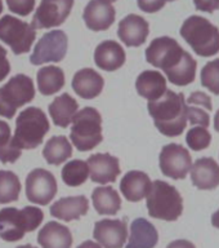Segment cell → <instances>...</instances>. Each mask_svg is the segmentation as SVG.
Here are the masks:
<instances>
[{"label": "cell", "instance_id": "cell-37", "mask_svg": "<svg viewBox=\"0 0 219 248\" xmlns=\"http://www.w3.org/2000/svg\"><path fill=\"white\" fill-rule=\"evenodd\" d=\"M187 105H196V106H201V108H206L208 111H212V101L208 94H205L204 92H193L190 98L187 100Z\"/></svg>", "mask_w": 219, "mask_h": 248}, {"label": "cell", "instance_id": "cell-42", "mask_svg": "<svg viewBox=\"0 0 219 248\" xmlns=\"http://www.w3.org/2000/svg\"><path fill=\"white\" fill-rule=\"evenodd\" d=\"M77 248H102L98 243L93 242V240H85L84 243H81Z\"/></svg>", "mask_w": 219, "mask_h": 248}, {"label": "cell", "instance_id": "cell-46", "mask_svg": "<svg viewBox=\"0 0 219 248\" xmlns=\"http://www.w3.org/2000/svg\"><path fill=\"white\" fill-rule=\"evenodd\" d=\"M1 12H3V3H1V0H0V15H1Z\"/></svg>", "mask_w": 219, "mask_h": 248}, {"label": "cell", "instance_id": "cell-41", "mask_svg": "<svg viewBox=\"0 0 219 248\" xmlns=\"http://www.w3.org/2000/svg\"><path fill=\"white\" fill-rule=\"evenodd\" d=\"M166 248H196L195 247V244L192 242H190V240L186 239H177L172 242V243L168 244V247Z\"/></svg>", "mask_w": 219, "mask_h": 248}, {"label": "cell", "instance_id": "cell-15", "mask_svg": "<svg viewBox=\"0 0 219 248\" xmlns=\"http://www.w3.org/2000/svg\"><path fill=\"white\" fill-rule=\"evenodd\" d=\"M87 164H88L90 180L101 185L115 182L121 172L119 159L110 154L98 153V154L90 155L87 160Z\"/></svg>", "mask_w": 219, "mask_h": 248}, {"label": "cell", "instance_id": "cell-26", "mask_svg": "<svg viewBox=\"0 0 219 248\" xmlns=\"http://www.w3.org/2000/svg\"><path fill=\"white\" fill-rule=\"evenodd\" d=\"M77 108L79 104L76 100L70 96L69 93H62L61 96L56 97L53 102L49 105L48 111L57 127L67 128L77 112Z\"/></svg>", "mask_w": 219, "mask_h": 248}, {"label": "cell", "instance_id": "cell-1", "mask_svg": "<svg viewBox=\"0 0 219 248\" xmlns=\"http://www.w3.org/2000/svg\"><path fill=\"white\" fill-rule=\"evenodd\" d=\"M146 60L166 74L174 85L191 84L196 78L197 62L182 48L175 39L160 36L154 39L146 49Z\"/></svg>", "mask_w": 219, "mask_h": 248}, {"label": "cell", "instance_id": "cell-33", "mask_svg": "<svg viewBox=\"0 0 219 248\" xmlns=\"http://www.w3.org/2000/svg\"><path fill=\"white\" fill-rule=\"evenodd\" d=\"M186 142L190 146V149H192L193 151L205 150V149H208L210 142H212V135L209 133L206 128L195 125L187 132Z\"/></svg>", "mask_w": 219, "mask_h": 248}, {"label": "cell", "instance_id": "cell-9", "mask_svg": "<svg viewBox=\"0 0 219 248\" xmlns=\"http://www.w3.org/2000/svg\"><path fill=\"white\" fill-rule=\"evenodd\" d=\"M36 38V31L30 23L5 15L0 19V40L11 46L15 54L30 52Z\"/></svg>", "mask_w": 219, "mask_h": 248}, {"label": "cell", "instance_id": "cell-18", "mask_svg": "<svg viewBox=\"0 0 219 248\" xmlns=\"http://www.w3.org/2000/svg\"><path fill=\"white\" fill-rule=\"evenodd\" d=\"M191 181L200 190H213L219 186V166L213 158H200L191 167Z\"/></svg>", "mask_w": 219, "mask_h": 248}, {"label": "cell", "instance_id": "cell-25", "mask_svg": "<svg viewBox=\"0 0 219 248\" xmlns=\"http://www.w3.org/2000/svg\"><path fill=\"white\" fill-rule=\"evenodd\" d=\"M159 242V232L146 218H135L131 225V236L125 248H154Z\"/></svg>", "mask_w": 219, "mask_h": 248}, {"label": "cell", "instance_id": "cell-34", "mask_svg": "<svg viewBox=\"0 0 219 248\" xmlns=\"http://www.w3.org/2000/svg\"><path fill=\"white\" fill-rule=\"evenodd\" d=\"M201 84L214 94H219V58L208 62L203 67Z\"/></svg>", "mask_w": 219, "mask_h": 248}, {"label": "cell", "instance_id": "cell-23", "mask_svg": "<svg viewBox=\"0 0 219 248\" xmlns=\"http://www.w3.org/2000/svg\"><path fill=\"white\" fill-rule=\"evenodd\" d=\"M38 243L43 248H71L73 234L65 225L57 221H50L40 229Z\"/></svg>", "mask_w": 219, "mask_h": 248}, {"label": "cell", "instance_id": "cell-14", "mask_svg": "<svg viewBox=\"0 0 219 248\" xmlns=\"http://www.w3.org/2000/svg\"><path fill=\"white\" fill-rule=\"evenodd\" d=\"M94 239L103 248H123L128 238L127 218L111 220L103 218L97 221L93 230Z\"/></svg>", "mask_w": 219, "mask_h": 248}, {"label": "cell", "instance_id": "cell-36", "mask_svg": "<svg viewBox=\"0 0 219 248\" xmlns=\"http://www.w3.org/2000/svg\"><path fill=\"white\" fill-rule=\"evenodd\" d=\"M9 11L22 17H26L34 11L35 0H7Z\"/></svg>", "mask_w": 219, "mask_h": 248}, {"label": "cell", "instance_id": "cell-38", "mask_svg": "<svg viewBox=\"0 0 219 248\" xmlns=\"http://www.w3.org/2000/svg\"><path fill=\"white\" fill-rule=\"evenodd\" d=\"M138 8L146 13H155L164 8L165 1L164 0H137Z\"/></svg>", "mask_w": 219, "mask_h": 248}, {"label": "cell", "instance_id": "cell-29", "mask_svg": "<svg viewBox=\"0 0 219 248\" xmlns=\"http://www.w3.org/2000/svg\"><path fill=\"white\" fill-rule=\"evenodd\" d=\"M73 155V146L65 136H53L46 141L43 149V156L46 163L59 166Z\"/></svg>", "mask_w": 219, "mask_h": 248}, {"label": "cell", "instance_id": "cell-4", "mask_svg": "<svg viewBox=\"0 0 219 248\" xmlns=\"http://www.w3.org/2000/svg\"><path fill=\"white\" fill-rule=\"evenodd\" d=\"M181 36L201 57H212L219 52L218 27L204 17H189L182 25Z\"/></svg>", "mask_w": 219, "mask_h": 248}, {"label": "cell", "instance_id": "cell-45", "mask_svg": "<svg viewBox=\"0 0 219 248\" xmlns=\"http://www.w3.org/2000/svg\"><path fill=\"white\" fill-rule=\"evenodd\" d=\"M17 248H36L34 246H31V244H25V246H18Z\"/></svg>", "mask_w": 219, "mask_h": 248}, {"label": "cell", "instance_id": "cell-16", "mask_svg": "<svg viewBox=\"0 0 219 248\" xmlns=\"http://www.w3.org/2000/svg\"><path fill=\"white\" fill-rule=\"evenodd\" d=\"M116 12L111 4L102 0H90L83 13L88 29L93 31L107 30L115 22Z\"/></svg>", "mask_w": 219, "mask_h": 248}, {"label": "cell", "instance_id": "cell-20", "mask_svg": "<svg viewBox=\"0 0 219 248\" xmlns=\"http://www.w3.org/2000/svg\"><path fill=\"white\" fill-rule=\"evenodd\" d=\"M152 186L150 177L142 170H129L120 182V191L129 202H141Z\"/></svg>", "mask_w": 219, "mask_h": 248}, {"label": "cell", "instance_id": "cell-21", "mask_svg": "<svg viewBox=\"0 0 219 248\" xmlns=\"http://www.w3.org/2000/svg\"><path fill=\"white\" fill-rule=\"evenodd\" d=\"M73 89L77 96L84 100H92L94 97L100 96L104 87L103 78L93 69L79 70L73 78Z\"/></svg>", "mask_w": 219, "mask_h": 248}, {"label": "cell", "instance_id": "cell-2", "mask_svg": "<svg viewBox=\"0 0 219 248\" xmlns=\"http://www.w3.org/2000/svg\"><path fill=\"white\" fill-rule=\"evenodd\" d=\"M155 127L166 137L182 135L187 125V104L183 93L166 89L159 100L150 101L147 105Z\"/></svg>", "mask_w": 219, "mask_h": 248}, {"label": "cell", "instance_id": "cell-22", "mask_svg": "<svg viewBox=\"0 0 219 248\" xmlns=\"http://www.w3.org/2000/svg\"><path fill=\"white\" fill-rule=\"evenodd\" d=\"M89 209L88 199L83 195L79 197H66L54 202L50 207V215L58 220L70 222L73 220H79L81 216L87 215Z\"/></svg>", "mask_w": 219, "mask_h": 248}, {"label": "cell", "instance_id": "cell-32", "mask_svg": "<svg viewBox=\"0 0 219 248\" xmlns=\"http://www.w3.org/2000/svg\"><path fill=\"white\" fill-rule=\"evenodd\" d=\"M21 182L18 176L11 170H0V203L7 204L18 201Z\"/></svg>", "mask_w": 219, "mask_h": 248}, {"label": "cell", "instance_id": "cell-39", "mask_svg": "<svg viewBox=\"0 0 219 248\" xmlns=\"http://www.w3.org/2000/svg\"><path fill=\"white\" fill-rule=\"evenodd\" d=\"M197 11L213 13L219 9V0H193Z\"/></svg>", "mask_w": 219, "mask_h": 248}, {"label": "cell", "instance_id": "cell-5", "mask_svg": "<svg viewBox=\"0 0 219 248\" xmlns=\"http://www.w3.org/2000/svg\"><path fill=\"white\" fill-rule=\"evenodd\" d=\"M148 215L164 221H177L183 212V199L174 186L161 180L152 182L147 195Z\"/></svg>", "mask_w": 219, "mask_h": 248}, {"label": "cell", "instance_id": "cell-31", "mask_svg": "<svg viewBox=\"0 0 219 248\" xmlns=\"http://www.w3.org/2000/svg\"><path fill=\"white\" fill-rule=\"evenodd\" d=\"M89 176L88 164L80 159H73L71 162L66 163L62 168L61 177L62 181L67 186L75 187V186L83 185Z\"/></svg>", "mask_w": 219, "mask_h": 248}, {"label": "cell", "instance_id": "cell-19", "mask_svg": "<svg viewBox=\"0 0 219 248\" xmlns=\"http://www.w3.org/2000/svg\"><path fill=\"white\" fill-rule=\"evenodd\" d=\"M125 50L119 43L106 40L98 44L94 52V62L101 70L115 71L125 63Z\"/></svg>", "mask_w": 219, "mask_h": 248}, {"label": "cell", "instance_id": "cell-40", "mask_svg": "<svg viewBox=\"0 0 219 248\" xmlns=\"http://www.w3.org/2000/svg\"><path fill=\"white\" fill-rule=\"evenodd\" d=\"M11 73V63L7 58V50L0 46V81L4 80Z\"/></svg>", "mask_w": 219, "mask_h": 248}, {"label": "cell", "instance_id": "cell-3", "mask_svg": "<svg viewBox=\"0 0 219 248\" xmlns=\"http://www.w3.org/2000/svg\"><path fill=\"white\" fill-rule=\"evenodd\" d=\"M44 213L39 207L27 205L22 209L5 207L0 211V238L5 242H17L26 232H31L42 225Z\"/></svg>", "mask_w": 219, "mask_h": 248}, {"label": "cell", "instance_id": "cell-12", "mask_svg": "<svg viewBox=\"0 0 219 248\" xmlns=\"http://www.w3.org/2000/svg\"><path fill=\"white\" fill-rule=\"evenodd\" d=\"M57 194V181L49 170L36 168L26 177L27 199L39 205H48Z\"/></svg>", "mask_w": 219, "mask_h": 248}, {"label": "cell", "instance_id": "cell-47", "mask_svg": "<svg viewBox=\"0 0 219 248\" xmlns=\"http://www.w3.org/2000/svg\"><path fill=\"white\" fill-rule=\"evenodd\" d=\"M102 1H107V3H114L116 0H102Z\"/></svg>", "mask_w": 219, "mask_h": 248}, {"label": "cell", "instance_id": "cell-6", "mask_svg": "<svg viewBox=\"0 0 219 248\" xmlns=\"http://www.w3.org/2000/svg\"><path fill=\"white\" fill-rule=\"evenodd\" d=\"M49 120L42 108L31 106L19 112L18 118L15 120L13 139L21 150L36 149L43 143V140L49 132Z\"/></svg>", "mask_w": 219, "mask_h": 248}, {"label": "cell", "instance_id": "cell-44", "mask_svg": "<svg viewBox=\"0 0 219 248\" xmlns=\"http://www.w3.org/2000/svg\"><path fill=\"white\" fill-rule=\"evenodd\" d=\"M214 129L219 133V110L217 111L216 116H214Z\"/></svg>", "mask_w": 219, "mask_h": 248}, {"label": "cell", "instance_id": "cell-28", "mask_svg": "<svg viewBox=\"0 0 219 248\" xmlns=\"http://www.w3.org/2000/svg\"><path fill=\"white\" fill-rule=\"evenodd\" d=\"M38 88L44 96L59 92L65 85V74L58 66H45L38 71Z\"/></svg>", "mask_w": 219, "mask_h": 248}, {"label": "cell", "instance_id": "cell-30", "mask_svg": "<svg viewBox=\"0 0 219 248\" xmlns=\"http://www.w3.org/2000/svg\"><path fill=\"white\" fill-rule=\"evenodd\" d=\"M21 156V149L12 137L9 124L0 120V162L7 163L17 162Z\"/></svg>", "mask_w": 219, "mask_h": 248}, {"label": "cell", "instance_id": "cell-35", "mask_svg": "<svg viewBox=\"0 0 219 248\" xmlns=\"http://www.w3.org/2000/svg\"><path fill=\"white\" fill-rule=\"evenodd\" d=\"M187 122L192 125L208 128L210 125V116L201 106L196 105H187Z\"/></svg>", "mask_w": 219, "mask_h": 248}, {"label": "cell", "instance_id": "cell-27", "mask_svg": "<svg viewBox=\"0 0 219 248\" xmlns=\"http://www.w3.org/2000/svg\"><path fill=\"white\" fill-rule=\"evenodd\" d=\"M92 201L94 208L100 215L114 216L121 208L119 194L111 186H100L93 190Z\"/></svg>", "mask_w": 219, "mask_h": 248}, {"label": "cell", "instance_id": "cell-24", "mask_svg": "<svg viewBox=\"0 0 219 248\" xmlns=\"http://www.w3.org/2000/svg\"><path fill=\"white\" fill-rule=\"evenodd\" d=\"M135 89L141 97L156 101L166 92V79L161 73L155 70H146L138 75L135 80Z\"/></svg>", "mask_w": 219, "mask_h": 248}, {"label": "cell", "instance_id": "cell-10", "mask_svg": "<svg viewBox=\"0 0 219 248\" xmlns=\"http://www.w3.org/2000/svg\"><path fill=\"white\" fill-rule=\"evenodd\" d=\"M69 40L67 35L62 30H53L46 32L36 43L30 61L32 65H43L46 62L62 61L67 52Z\"/></svg>", "mask_w": 219, "mask_h": 248}, {"label": "cell", "instance_id": "cell-43", "mask_svg": "<svg viewBox=\"0 0 219 248\" xmlns=\"http://www.w3.org/2000/svg\"><path fill=\"white\" fill-rule=\"evenodd\" d=\"M212 224H213V226H214V228L219 229V209L217 211L216 213H213Z\"/></svg>", "mask_w": 219, "mask_h": 248}, {"label": "cell", "instance_id": "cell-11", "mask_svg": "<svg viewBox=\"0 0 219 248\" xmlns=\"http://www.w3.org/2000/svg\"><path fill=\"white\" fill-rule=\"evenodd\" d=\"M159 163L162 174L173 180H183L192 167L190 151L178 143H169L162 147Z\"/></svg>", "mask_w": 219, "mask_h": 248}, {"label": "cell", "instance_id": "cell-17", "mask_svg": "<svg viewBox=\"0 0 219 248\" xmlns=\"http://www.w3.org/2000/svg\"><path fill=\"white\" fill-rule=\"evenodd\" d=\"M148 22L138 15H128L119 23L117 35L127 46H141L148 36Z\"/></svg>", "mask_w": 219, "mask_h": 248}, {"label": "cell", "instance_id": "cell-7", "mask_svg": "<svg viewBox=\"0 0 219 248\" xmlns=\"http://www.w3.org/2000/svg\"><path fill=\"white\" fill-rule=\"evenodd\" d=\"M70 139L79 151H90L98 146L102 140V116L94 108H84L75 114Z\"/></svg>", "mask_w": 219, "mask_h": 248}, {"label": "cell", "instance_id": "cell-8", "mask_svg": "<svg viewBox=\"0 0 219 248\" xmlns=\"http://www.w3.org/2000/svg\"><path fill=\"white\" fill-rule=\"evenodd\" d=\"M34 81L25 74H17L0 88V116L12 119L23 105L34 100Z\"/></svg>", "mask_w": 219, "mask_h": 248}, {"label": "cell", "instance_id": "cell-13", "mask_svg": "<svg viewBox=\"0 0 219 248\" xmlns=\"http://www.w3.org/2000/svg\"><path fill=\"white\" fill-rule=\"evenodd\" d=\"M73 0H42L35 12L32 25L34 29H52L65 22L71 13Z\"/></svg>", "mask_w": 219, "mask_h": 248}, {"label": "cell", "instance_id": "cell-48", "mask_svg": "<svg viewBox=\"0 0 219 248\" xmlns=\"http://www.w3.org/2000/svg\"><path fill=\"white\" fill-rule=\"evenodd\" d=\"M164 1H165V3H166V1H174V0H164Z\"/></svg>", "mask_w": 219, "mask_h": 248}]
</instances>
